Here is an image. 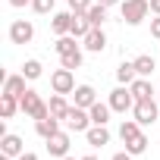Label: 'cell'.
Listing matches in <instances>:
<instances>
[{
	"label": "cell",
	"mask_w": 160,
	"mask_h": 160,
	"mask_svg": "<svg viewBox=\"0 0 160 160\" xmlns=\"http://www.w3.org/2000/svg\"><path fill=\"white\" fill-rule=\"evenodd\" d=\"M119 13H122L126 25H141L148 19V13H151V0H122Z\"/></svg>",
	"instance_id": "obj_1"
},
{
	"label": "cell",
	"mask_w": 160,
	"mask_h": 160,
	"mask_svg": "<svg viewBox=\"0 0 160 160\" xmlns=\"http://www.w3.org/2000/svg\"><path fill=\"white\" fill-rule=\"evenodd\" d=\"M19 110L25 113V116H32V119H44V116H50V107L41 101V94L38 91H25L22 98H19Z\"/></svg>",
	"instance_id": "obj_2"
},
{
	"label": "cell",
	"mask_w": 160,
	"mask_h": 160,
	"mask_svg": "<svg viewBox=\"0 0 160 160\" xmlns=\"http://www.w3.org/2000/svg\"><path fill=\"white\" fill-rule=\"evenodd\" d=\"M63 126H66L69 132H88L94 122H91V113H88L85 107H75V104H72L69 113L63 116Z\"/></svg>",
	"instance_id": "obj_3"
},
{
	"label": "cell",
	"mask_w": 160,
	"mask_h": 160,
	"mask_svg": "<svg viewBox=\"0 0 160 160\" xmlns=\"http://www.w3.org/2000/svg\"><path fill=\"white\" fill-rule=\"evenodd\" d=\"M157 113H160V104H157V98L135 101V107H132V116L138 119V126H154V122H157Z\"/></svg>",
	"instance_id": "obj_4"
},
{
	"label": "cell",
	"mask_w": 160,
	"mask_h": 160,
	"mask_svg": "<svg viewBox=\"0 0 160 160\" xmlns=\"http://www.w3.org/2000/svg\"><path fill=\"white\" fill-rule=\"evenodd\" d=\"M107 104L113 107V113H129V110L135 107V94H132L129 85H119V88L110 91V101H107Z\"/></svg>",
	"instance_id": "obj_5"
},
{
	"label": "cell",
	"mask_w": 160,
	"mask_h": 160,
	"mask_svg": "<svg viewBox=\"0 0 160 160\" xmlns=\"http://www.w3.org/2000/svg\"><path fill=\"white\" fill-rule=\"evenodd\" d=\"M50 88L57 91V94H72L75 91V75H72V69H57L53 75H50Z\"/></svg>",
	"instance_id": "obj_6"
},
{
	"label": "cell",
	"mask_w": 160,
	"mask_h": 160,
	"mask_svg": "<svg viewBox=\"0 0 160 160\" xmlns=\"http://www.w3.org/2000/svg\"><path fill=\"white\" fill-rule=\"evenodd\" d=\"M32 38H35V25L28 19H16L10 25V41L13 44H32Z\"/></svg>",
	"instance_id": "obj_7"
},
{
	"label": "cell",
	"mask_w": 160,
	"mask_h": 160,
	"mask_svg": "<svg viewBox=\"0 0 160 160\" xmlns=\"http://www.w3.org/2000/svg\"><path fill=\"white\" fill-rule=\"evenodd\" d=\"M47 154L63 160V157L69 154V132H57V135H50V138H47Z\"/></svg>",
	"instance_id": "obj_8"
},
{
	"label": "cell",
	"mask_w": 160,
	"mask_h": 160,
	"mask_svg": "<svg viewBox=\"0 0 160 160\" xmlns=\"http://www.w3.org/2000/svg\"><path fill=\"white\" fill-rule=\"evenodd\" d=\"M82 47L91 50V53H101V50L107 47V35H104V28H91V32L82 38Z\"/></svg>",
	"instance_id": "obj_9"
},
{
	"label": "cell",
	"mask_w": 160,
	"mask_h": 160,
	"mask_svg": "<svg viewBox=\"0 0 160 160\" xmlns=\"http://www.w3.org/2000/svg\"><path fill=\"white\" fill-rule=\"evenodd\" d=\"M0 154H10V157H19V154H25V144H22V138H19V135H13V132H7L3 138H0Z\"/></svg>",
	"instance_id": "obj_10"
},
{
	"label": "cell",
	"mask_w": 160,
	"mask_h": 160,
	"mask_svg": "<svg viewBox=\"0 0 160 160\" xmlns=\"http://www.w3.org/2000/svg\"><path fill=\"white\" fill-rule=\"evenodd\" d=\"M28 88H25V75H7L3 78V94H13V98H22Z\"/></svg>",
	"instance_id": "obj_11"
},
{
	"label": "cell",
	"mask_w": 160,
	"mask_h": 160,
	"mask_svg": "<svg viewBox=\"0 0 160 160\" xmlns=\"http://www.w3.org/2000/svg\"><path fill=\"white\" fill-rule=\"evenodd\" d=\"M91 104H98V91L91 85H75V107L91 110Z\"/></svg>",
	"instance_id": "obj_12"
},
{
	"label": "cell",
	"mask_w": 160,
	"mask_h": 160,
	"mask_svg": "<svg viewBox=\"0 0 160 160\" xmlns=\"http://www.w3.org/2000/svg\"><path fill=\"white\" fill-rule=\"evenodd\" d=\"M50 28H53L57 38H60V35H69V28H72V10H66V13H53Z\"/></svg>",
	"instance_id": "obj_13"
},
{
	"label": "cell",
	"mask_w": 160,
	"mask_h": 160,
	"mask_svg": "<svg viewBox=\"0 0 160 160\" xmlns=\"http://www.w3.org/2000/svg\"><path fill=\"white\" fill-rule=\"evenodd\" d=\"M35 132H38V135L47 141L50 135H57V132H60V119H57V116H44V119H35Z\"/></svg>",
	"instance_id": "obj_14"
},
{
	"label": "cell",
	"mask_w": 160,
	"mask_h": 160,
	"mask_svg": "<svg viewBox=\"0 0 160 160\" xmlns=\"http://www.w3.org/2000/svg\"><path fill=\"white\" fill-rule=\"evenodd\" d=\"M85 141H88L91 148H104V144H110V132H107V126H91V129L85 132Z\"/></svg>",
	"instance_id": "obj_15"
},
{
	"label": "cell",
	"mask_w": 160,
	"mask_h": 160,
	"mask_svg": "<svg viewBox=\"0 0 160 160\" xmlns=\"http://www.w3.org/2000/svg\"><path fill=\"white\" fill-rule=\"evenodd\" d=\"M129 88H132V94H135V101H148V98H154V94H157V91H154V85L148 82V78H141V75L135 78V82H132Z\"/></svg>",
	"instance_id": "obj_16"
},
{
	"label": "cell",
	"mask_w": 160,
	"mask_h": 160,
	"mask_svg": "<svg viewBox=\"0 0 160 160\" xmlns=\"http://www.w3.org/2000/svg\"><path fill=\"white\" fill-rule=\"evenodd\" d=\"M132 63H135V72H138L141 78H148V75H154V69H157V60H154L151 53H141V57H135Z\"/></svg>",
	"instance_id": "obj_17"
},
{
	"label": "cell",
	"mask_w": 160,
	"mask_h": 160,
	"mask_svg": "<svg viewBox=\"0 0 160 160\" xmlns=\"http://www.w3.org/2000/svg\"><path fill=\"white\" fill-rule=\"evenodd\" d=\"M47 107H50V116H57L60 122H63V116L69 113V104H66V94H50V101H47Z\"/></svg>",
	"instance_id": "obj_18"
},
{
	"label": "cell",
	"mask_w": 160,
	"mask_h": 160,
	"mask_svg": "<svg viewBox=\"0 0 160 160\" xmlns=\"http://www.w3.org/2000/svg\"><path fill=\"white\" fill-rule=\"evenodd\" d=\"M88 113H91V122H94V126H107V119H110L113 107H110V104H101V101H98V104H91V110H88Z\"/></svg>",
	"instance_id": "obj_19"
},
{
	"label": "cell",
	"mask_w": 160,
	"mask_h": 160,
	"mask_svg": "<svg viewBox=\"0 0 160 160\" xmlns=\"http://www.w3.org/2000/svg\"><path fill=\"white\" fill-rule=\"evenodd\" d=\"M88 32H91V22H88V16H78V13H72V28H69V35L82 41Z\"/></svg>",
	"instance_id": "obj_20"
},
{
	"label": "cell",
	"mask_w": 160,
	"mask_h": 160,
	"mask_svg": "<svg viewBox=\"0 0 160 160\" xmlns=\"http://www.w3.org/2000/svg\"><path fill=\"white\" fill-rule=\"evenodd\" d=\"M75 41H78V38H72V35H60V38H57V44H53V50H57L60 57H66V53H75V50H82Z\"/></svg>",
	"instance_id": "obj_21"
},
{
	"label": "cell",
	"mask_w": 160,
	"mask_h": 160,
	"mask_svg": "<svg viewBox=\"0 0 160 160\" xmlns=\"http://www.w3.org/2000/svg\"><path fill=\"white\" fill-rule=\"evenodd\" d=\"M107 10H110V7H104V3H98V0H94V7L85 13V16H88V22H91V28H101V25H104V19H107Z\"/></svg>",
	"instance_id": "obj_22"
},
{
	"label": "cell",
	"mask_w": 160,
	"mask_h": 160,
	"mask_svg": "<svg viewBox=\"0 0 160 160\" xmlns=\"http://www.w3.org/2000/svg\"><path fill=\"white\" fill-rule=\"evenodd\" d=\"M135 135H141L138 119H135V116H132V119H122V126H119V138H122V144H126V141H132Z\"/></svg>",
	"instance_id": "obj_23"
},
{
	"label": "cell",
	"mask_w": 160,
	"mask_h": 160,
	"mask_svg": "<svg viewBox=\"0 0 160 160\" xmlns=\"http://www.w3.org/2000/svg\"><path fill=\"white\" fill-rule=\"evenodd\" d=\"M16 110H19V98H13V94H0V116L10 119V116H16Z\"/></svg>",
	"instance_id": "obj_24"
},
{
	"label": "cell",
	"mask_w": 160,
	"mask_h": 160,
	"mask_svg": "<svg viewBox=\"0 0 160 160\" xmlns=\"http://www.w3.org/2000/svg\"><path fill=\"white\" fill-rule=\"evenodd\" d=\"M116 78H119V85H132L135 78H138V72H135V63H122V66L116 69Z\"/></svg>",
	"instance_id": "obj_25"
},
{
	"label": "cell",
	"mask_w": 160,
	"mask_h": 160,
	"mask_svg": "<svg viewBox=\"0 0 160 160\" xmlns=\"http://www.w3.org/2000/svg\"><path fill=\"white\" fill-rule=\"evenodd\" d=\"M126 151H129L132 157H138V154H144V151H148V135L141 132V135H135L132 141H126Z\"/></svg>",
	"instance_id": "obj_26"
},
{
	"label": "cell",
	"mask_w": 160,
	"mask_h": 160,
	"mask_svg": "<svg viewBox=\"0 0 160 160\" xmlns=\"http://www.w3.org/2000/svg\"><path fill=\"white\" fill-rule=\"evenodd\" d=\"M41 72H44L41 60H25V66H22V75L28 78V82H35V78H41Z\"/></svg>",
	"instance_id": "obj_27"
},
{
	"label": "cell",
	"mask_w": 160,
	"mask_h": 160,
	"mask_svg": "<svg viewBox=\"0 0 160 160\" xmlns=\"http://www.w3.org/2000/svg\"><path fill=\"white\" fill-rule=\"evenodd\" d=\"M60 66L63 69H82V50H75V53H66V57H60Z\"/></svg>",
	"instance_id": "obj_28"
},
{
	"label": "cell",
	"mask_w": 160,
	"mask_h": 160,
	"mask_svg": "<svg viewBox=\"0 0 160 160\" xmlns=\"http://www.w3.org/2000/svg\"><path fill=\"white\" fill-rule=\"evenodd\" d=\"M53 3H57V0H32V10L38 16H47V13H53Z\"/></svg>",
	"instance_id": "obj_29"
},
{
	"label": "cell",
	"mask_w": 160,
	"mask_h": 160,
	"mask_svg": "<svg viewBox=\"0 0 160 160\" xmlns=\"http://www.w3.org/2000/svg\"><path fill=\"white\" fill-rule=\"evenodd\" d=\"M91 7H94V0H69V10H72V13H78V16H85Z\"/></svg>",
	"instance_id": "obj_30"
},
{
	"label": "cell",
	"mask_w": 160,
	"mask_h": 160,
	"mask_svg": "<svg viewBox=\"0 0 160 160\" xmlns=\"http://www.w3.org/2000/svg\"><path fill=\"white\" fill-rule=\"evenodd\" d=\"M151 38H160V16L151 19Z\"/></svg>",
	"instance_id": "obj_31"
},
{
	"label": "cell",
	"mask_w": 160,
	"mask_h": 160,
	"mask_svg": "<svg viewBox=\"0 0 160 160\" xmlns=\"http://www.w3.org/2000/svg\"><path fill=\"white\" fill-rule=\"evenodd\" d=\"M110 160H132V154H129V151H119V154H113Z\"/></svg>",
	"instance_id": "obj_32"
},
{
	"label": "cell",
	"mask_w": 160,
	"mask_h": 160,
	"mask_svg": "<svg viewBox=\"0 0 160 160\" xmlns=\"http://www.w3.org/2000/svg\"><path fill=\"white\" fill-rule=\"evenodd\" d=\"M16 160H38V154H32V151H25V154H19Z\"/></svg>",
	"instance_id": "obj_33"
},
{
	"label": "cell",
	"mask_w": 160,
	"mask_h": 160,
	"mask_svg": "<svg viewBox=\"0 0 160 160\" xmlns=\"http://www.w3.org/2000/svg\"><path fill=\"white\" fill-rule=\"evenodd\" d=\"M25 3L32 7V0H10V7H16V10H19V7H25Z\"/></svg>",
	"instance_id": "obj_34"
},
{
	"label": "cell",
	"mask_w": 160,
	"mask_h": 160,
	"mask_svg": "<svg viewBox=\"0 0 160 160\" xmlns=\"http://www.w3.org/2000/svg\"><path fill=\"white\" fill-rule=\"evenodd\" d=\"M151 13H154V16H160V0H151Z\"/></svg>",
	"instance_id": "obj_35"
},
{
	"label": "cell",
	"mask_w": 160,
	"mask_h": 160,
	"mask_svg": "<svg viewBox=\"0 0 160 160\" xmlns=\"http://www.w3.org/2000/svg\"><path fill=\"white\" fill-rule=\"evenodd\" d=\"M98 3H104V7H119L122 0H98Z\"/></svg>",
	"instance_id": "obj_36"
},
{
	"label": "cell",
	"mask_w": 160,
	"mask_h": 160,
	"mask_svg": "<svg viewBox=\"0 0 160 160\" xmlns=\"http://www.w3.org/2000/svg\"><path fill=\"white\" fill-rule=\"evenodd\" d=\"M0 160H16V157H10V154H0Z\"/></svg>",
	"instance_id": "obj_37"
},
{
	"label": "cell",
	"mask_w": 160,
	"mask_h": 160,
	"mask_svg": "<svg viewBox=\"0 0 160 160\" xmlns=\"http://www.w3.org/2000/svg\"><path fill=\"white\" fill-rule=\"evenodd\" d=\"M82 160H98V157H94V154H88V157H82Z\"/></svg>",
	"instance_id": "obj_38"
},
{
	"label": "cell",
	"mask_w": 160,
	"mask_h": 160,
	"mask_svg": "<svg viewBox=\"0 0 160 160\" xmlns=\"http://www.w3.org/2000/svg\"><path fill=\"white\" fill-rule=\"evenodd\" d=\"M63 160H75V157H69V154H66V157H63Z\"/></svg>",
	"instance_id": "obj_39"
},
{
	"label": "cell",
	"mask_w": 160,
	"mask_h": 160,
	"mask_svg": "<svg viewBox=\"0 0 160 160\" xmlns=\"http://www.w3.org/2000/svg\"><path fill=\"white\" fill-rule=\"evenodd\" d=\"M157 104H160V91H157Z\"/></svg>",
	"instance_id": "obj_40"
}]
</instances>
